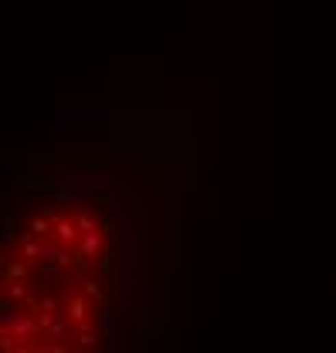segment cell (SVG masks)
<instances>
[{
    "label": "cell",
    "instance_id": "1",
    "mask_svg": "<svg viewBox=\"0 0 336 353\" xmlns=\"http://www.w3.org/2000/svg\"><path fill=\"white\" fill-rule=\"evenodd\" d=\"M51 238H55L58 245H65V248H79V241H82V224H79L75 218H68V214H58Z\"/></svg>",
    "mask_w": 336,
    "mask_h": 353
},
{
    "label": "cell",
    "instance_id": "2",
    "mask_svg": "<svg viewBox=\"0 0 336 353\" xmlns=\"http://www.w3.org/2000/svg\"><path fill=\"white\" fill-rule=\"evenodd\" d=\"M72 347H79V350H92V347H102V330H99V323H82V326H75V333H72Z\"/></svg>",
    "mask_w": 336,
    "mask_h": 353
}]
</instances>
